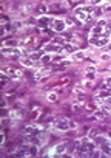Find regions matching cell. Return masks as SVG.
I'll return each mask as SVG.
<instances>
[{
    "instance_id": "1",
    "label": "cell",
    "mask_w": 111,
    "mask_h": 158,
    "mask_svg": "<svg viewBox=\"0 0 111 158\" xmlns=\"http://www.w3.org/2000/svg\"><path fill=\"white\" fill-rule=\"evenodd\" d=\"M109 36H111V22L106 20V19H100L96 23V27L93 28L89 39H99V37L109 39Z\"/></svg>"
},
{
    "instance_id": "2",
    "label": "cell",
    "mask_w": 111,
    "mask_h": 158,
    "mask_svg": "<svg viewBox=\"0 0 111 158\" xmlns=\"http://www.w3.org/2000/svg\"><path fill=\"white\" fill-rule=\"evenodd\" d=\"M74 17L82 22V23H89L94 17V6L86 5V6H77L74 10Z\"/></svg>"
},
{
    "instance_id": "3",
    "label": "cell",
    "mask_w": 111,
    "mask_h": 158,
    "mask_svg": "<svg viewBox=\"0 0 111 158\" xmlns=\"http://www.w3.org/2000/svg\"><path fill=\"white\" fill-rule=\"evenodd\" d=\"M97 149V144L91 138H83L77 143V152L83 156H91V153Z\"/></svg>"
},
{
    "instance_id": "4",
    "label": "cell",
    "mask_w": 111,
    "mask_h": 158,
    "mask_svg": "<svg viewBox=\"0 0 111 158\" xmlns=\"http://www.w3.org/2000/svg\"><path fill=\"white\" fill-rule=\"evenodd\" d=\"M22 133L25 136H46L43 129L39 127V126H26V127H23Z\"/></svg>"
},
{
    "instance_id": "5",
    "label": "cell",
    "mask_w": 111,
    "mask_h": 158,
    "mask_svg": "<svg viewBox=\"0 0 111 158\" xmlns=\"http://www.w3.org/2000/svg\"><path fill=\"white\" fill-rule=\"evenodd\" d=\"M51 28L56 33H63L66 30V22L63 19H53L51 20Z\"/></svg>"
},
{
    "instance_id": "6",
    "label": "cell",
    "mask_w": 111,
    "mask_h": 158,
    "mask_svg": "<svg viewBox=\"0 0 111 158\" xmlns=\"http://www.w3.org/2000/svg\"><path fill=\"white\" fill-rule=\"evenodd\" d=\"M43 51L45 53H57V54H65V50H63V45H56V44H53V42H50V44H46L45 47H43Z\"/></svg>"
},
{
    "instance_id": "7",
    "label": "cell",
    "mask_w": 111,
    "mask_h": 158,
    "mask_svg": "<svg viewBox=\"0 0 111 158\" xmlns=\"http://www.w3.org/2000/svg\"><path fill=\"white\" fill-rule=\"evenodd\" d=\"M53 127H54L56 130H59V132H66V130L69 129V121L65 119V118H57V119L54 121Z\"/></svg>"
},
{
    "instance_id": "8",
    "label": "cell",
    "mask_w": 111,
    "mask_h": 158,
    "mask_svg": "<svg viewBox=\"0 0 111 158\" xmlns=\"http://www.w3.org/2000/svg\"><path fill=\"white\" fill-rule=\"evenodd\" d=\"M65 152H66V143H62V144H57L56 147H53L46 155L48 156H62Z\"/></svg>"
},
{
    "instance_id": "9",
    "label": "cell",
    "mask_w": 111,
    "mask_h": 158,
    "mask_svg": "<svg viewBox=\"0 0 111 158\" xmlns=\"http://www.w3.org/2000/svg\"><path fill=\"white\" fill-rule=\"evenodd\" d=\"M25 53L23 48H17V47H13V48H8V47H3L2 48V54L5 56H22Z\"/></svg>"
},
{
    "instance_id": "10",
    "label": "cell",
    "mask_w": 111,
    "mask_h": 158,
    "mask_svg": "<svg viewBox=\"0 0 111 158\" xmlns=\"http://www.w3.org/2000/svg\"><path fill=\"white\" fill-rule=\"evenodd\" d=\"M20 64H22L23 67H28V68H40V67H42V64H37V62L33 60L31 57H22V59H20Z\"/></svg>"
},
{
    "instance_id": "11",
    "label": "cell",
    "mask_w": 111,
    "mask_h": 158,
    "mask_svg": "<svg viewBox=\"0 0 111 158\" xmlns=\"http://www.w3.org/2000/svg\"><path fill=\"white\" fill-rule=\"evenodd\" d=\"M88 54H89L88 51H76V53H73V54L69 56V59H71L73 62H80V60L86 59Z\"/></svg>"
},
{
    "instance_id": "12",
    "label": "cell",
    "mask_w": 111,
    "mask_h": 158,
    "mask_svg": "<svg viewBox=\"0 0 111 158\" xmlns=\"http://www.w3.org/2000/svg\"><path fill=\"white\" fill-rule=\"evenodd\" d=\"M3 71H5L11 79H19V77L22 76V71H20V70H17V68H13V67H6Z\"/></svg>"
},
{
    "instance_id": "13",
    "label": "cell",
    "mask_w": 111,
    "mask_h": 158,
    "mask_svg": "<svg viewBox=\"0 0 111 158\" xmlns=\"http://www.w3.org/2000/svg\"><path fill=\"white\" fill-rule=\"evenodd\" d=\"M85 79H88L89 82H93L94 79H96V67H94V65L86 67V71H85Z\"/></svg>"
},
{
    "instance_id": "14",
    "label": "cell",
    "mask_w": 111,
    "mask_h": 158,
    "mask_svg": "<svg viewBox=\"0 0 111 158\" xmlns=\"http://www.w3.org/2000/svg\"><path fill=\"white\" fill-rule=\"evenodd\" d=\"M89 42H91L94 47H108L109 39H106V37H99V39H89Z\"/></svg>"
},
{
    "instance_id": "15",
    "label": "cell",
    "mask_w": 111,
    "mask_h": 158,
    "mask_svg": "<svg viewBox=\"0 0 111 158\" xmlns=\"http://www.w3.org/2000/svg\"><path fill=\"white\" fill-rule=\"evenodd\" d=\"M8 115H10L8 118H11V119H20L25 116V110H11Z\"/></svg>"
},
{
    "instance_id": "16",
    "label": "cell",
    "mask_w": 111,
    "mask_h": 158,
    "mask_svg": "<svg viewBox=\"0 0 111 158\" xmlns=\"http://www.w3.org/2000/svg\"><path fill=\"white\" fill-rule=\"evenodd\" d=\"M108 113H109L108 110H105V109H102V107H100V109L96 112V118H99V119H103V118H106V116H108Z\"/></svg>"
},
{
    "instance_id": "17",
    "label": "cell",
    "mask_w": 111,
    "mask_h": 158,
    "mask_svg": "<svg viewBox=\"0 0 111 158\" xmlns=\"http://www.w3.org/2000/svg\"><path fill=\"white\" fill-rule=\"evenodd\" d=\"M48 101H51V102H54V101H57V93H54V92H51V93H48Z\"/></svg>"
},
{
    "instance_id": "18",
    "label": "cell",
    "mask_w": 111,
    "mask_h": 158,
    "mask_svg": "<svg viewBox=\"0 0 111 158\" xmlns=\"http://www.w3.org/2000/svg\"><path fill=\"white\" fill-rule=\"evenodd\" d=\"M45 62H51V56H50V54H43V57H42V60H40V64L43 65Z\"/></svg>"
},
{
    "instance_id": "19",
    "label": "cell",
    "mask_w": 111,
    "mask_h": 158,
    "mask_svg": "<svg viewBox=\"0 0 111 158\" xmlns=\"http://www.w3.org/2000/svg\"><path fill=\"white\" fill-rule=\"evenodd\" d=\"M109 59H111V56H109V54H106V53L100 54V60H109Z\"/></svg>"
},
{
    "instance_id": "20",
    "label": "cell",
    "mask_w": 111,
    "mask_h": 158,
    "mask_svg": "<svg viewBox=\"0 0 111 158\" xmlns=\"http://www.w3.org/2000/svg\"><path fill=\"white\" fill-rule=\"evenodd\" d=\"M37 11H39V13H45V11H46V6H45V5H40V6H37Z\"/></svg>"
},
{
    "instance_id": "21",
    "label": "cell",
    "mask_w": 111,
    "mask_h": 158,
    "mask_svg": "<svg viewBox=\"0 0 111 158\" xmlns=\"http://www.w3.org/2000/svg\"><path fill=\"white\" fill-rule=\"evenodd\" d=\"M105 85L109 87V90H111V77H106V79H105Z\"/></svg>"
},
{
    "instance_id": "22",
    "label": "cell",
    "mask_w": 111,
    "mask_h": 158,
    "mask_svg": "<svg viewBox=\"0 0 111 158\" xmlns=\"http://www.w3.org/2000/svg\"><path fill=\"white\" fill-rule=\"evenodd\" d=\"M97 135H99L97 130H91V132H89V136H97Z\"/></svg>"
},
{
    "instance_id": "23",
    "label": "cell",
    "mask_w": 111,
    "mask_h": 158,
    "mask_svg": "<svg viewBox=\"0 0 111 158\" xmlns=\"http://www.w3.org/2000/svg\"><path fill=\"white\" fill-rule=\"evenodd\" d=\"M77 126H76V123H73V121H69V129H76Z\"/></svg>"
},
{
    "instance_id": "24",
    "label": "cell",
    "mask_w": 111,
    "mask_h": 158,
    "mask_svg": "<svg viewBox=\"0 0 111 158\" xmlns=\"http://www.w3.org/2000/svg\"><path fill=\"white\" fill-rule=\"evenodd\" d=\"M109 139H111V133H109Z\"/></svg>"
},
{
    "instance_id": "25",
    "label": "cell",
    "mask_w": 111,
    "mask_h": 158,
    "mask_svg": "<svg viewBox=\"0 0 111 158\" xmlns=\"http://www.w3.org/2000/svg\"><path fill=\"white\" fill-rule=\"evenodd\" d=\"M108 47H109V50H111V45H108Z\"/></svg>"
}]
</instances>
